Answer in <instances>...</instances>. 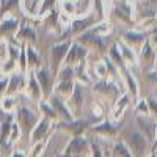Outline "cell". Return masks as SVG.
I'll list each match as a JSON object with an SVG mask.
<instances>
[{
    "label": "cell",
    "instance_id": "obj_34",
    "mask_svg": "<svg viewBox=\"0 0 157 157\" xmlns=\"http://www.w3.org/2000/svg\"><path fill=\"white\" fill-rule=\"evenodd\" d=\"M0 105H2V109L6 112V113H11L13 110L16 109V101L13 96H5L2 101H0Z\"/></svg>",
    "mask_w": 157,
    "mask_h": 157
},
{
    "label": "cell",
    "instance_id": "obj_33",
    "mask_svg": "<svg viewBox=\"0 0 157 157\" xmlns=\"http://www.w3.org/2000/svg\"><path fill=\"white\" fill-rule=\"evenodd\" d=\"M0 71H2V74H13V72H16L17 71V63L16 60H11V58H5L2 61V68H0Z\"/></svg>",
    "mask_w": 157,
    "mask_h": 157
},
{
    "label": "cell",
    "instance_id": "obj_48",
    "mask_svg": "<svg viewBox=\"0 0 157 157\" xmlns=\"http://www.w3.org/2000/svg\"><path fill=\"white\" fill-rule=\"evenodd\" d=\"M155 157H157V151H155Z\"/></svg>",
    "mask_w": 157,
    "mask_h": 157
},
{
    "label": "cell",
    "instance_id": "obj_39",
    "mask_svg": "<svg viewBox=\"0 0 157 157\" xmlns=\"http://www.w3.org/2000/svg\"><path fill=\"white\" fill-rule=\"evenodd\" d=\"M6 85H8V77H0V101L6 96Z\"/></svg>",
    "mask_w": 157,
    "mask_h": 157
},
{
    "label": "cell",
    "instance_id": "obj_7",
    "mask_svg": "<svg viewBox=\"0 0 157 157\" xmlns=\"http://www.w3.org/2000/svg\"><path fill=\"white\" fill-rule=\"evenodd\" d=\"M137 124H138V132H141L146 137L148 141L154 143L155 138V130H157V121L148 113V115H137Z\"/></svg>",
    "mask_w": 157,
    "mask_h": 157
},
{
    "label": "cell",
    "instance_id": "obj_12",
    "mask_svg": "<svg viewBox=\"0 0 157 157\" xmlns=\"http://www.w3.org/2000/svg\"><path fill=\"white\" fill-rule=\"evenodd\" d=\"M93 91L96 94L102 96V98H107L110 99L112 102H116V99L120 98V88H118L115 83H112L110 80H99L94 86H93Z\"/></svg>",
    "mask_w": 157,
    "mask_h": 157
},
{
    "label": "cell",
    "instance_id": "obj_43",
    "mask_svg": "<svg viewBox=\"0 0 157 157\" xmlns=\"http://www.w3.org/2000/svg\"><path fill=\"white\" fill-rule=\"evenodd\" d=\"M3 54H6L5 50H0V61H2V58H3Z\"/></svg>",
    "mask_w": 157,
    "mask_h": 157
},
{
    "label": "cell",
    "instance_id": "obj_21",
    "mask_svg": "<svg viewBox=\"0 0 157 157\" xmlns=\"http://www.w3.org/2000/svg\"><path fill=\"white\" fill-rule=\"evenodd\" d=\"M74 85H75L74 78L72 80H57V83L54 85V94H57L63 101H66L71 96V93H72Z\"/></svg>",
    "mask_w": 157,
    "mask_h": 157
},
{
    "label": "cell",
    "instance_id": "obj_28",
    "mask_svg": "<svg viewBox=\"0 0 157 157\" xmlns=\"http://www.w3.org/2000/svg\"><path fill=\"white\" fill-rule=\"evenodd\" d=\"M38 105H39V110L44 113V118H49L50 121H54V120L58 121V116H57V113L54 112V109H52V105L49 104L47 99H41V101L38 102Z\"/></svg>",
    "mask_w": 157,
    "mask_h": 157
},
{
    "label": "cell",
    "instance_id": "obj_30",
    "mask_svg": "<svg viewBox=\"0 0 157 157\" xmlns=\"http://www.w3.org/2000/svg\"><path fill=\"white\" fill-rule=\"evenodd\" d=\"M55 5H57V0H41V3H39V6L36 10V14L39 17H44L47 13H50L55 8Z\"/></svg>",
    "mask_w": 157,
    "mask_h": 157
},
{
    "label": "cell",
    "instance_id": "obj_2",
    "mask_svg": "<svg viewBox=\"0 0 157 157\" xmlns=\"http://www.w3.org/2000/svg\"><path fill=\"white\" fill-rule=\"evenodd\" d=\"M126 146L129 148L132 157H145V152H146V148L149 145V141L146 140V137L143 135L138 130H130L124 135V140Z\"/></svg>",
    "mask_w": 157,
    "mask_h": 157
},
{
    "label": "cell",
    "instance_id": "obj_17",
    "mask_svg": "<svg viewBox=\"0 0 157 157\" xmlns=\"http://www.w3.org/2000/svg\"><path fill=\"white\" fill-rule=\"evenodd\" d=\"M24 88H25V74H22L19 71L10 74L8 85H6V96L14 98L17 93H21Z\"/></svg>",
    "mask_w": 157,
    "mask_h": 157
},
{
    "label": "cell",
    "instance_id": "obj_5",
    "mask_svg": "<svg viewBox=\"0 0 157 157\" xmlns=\"http://www.w3.org/2000/svg\"><path fill=\"white\" fill-rule=\"evenodd\" d=\"M36 80L41 86L43 91V99H47L52 93H54V85H55V75L50 72V69L47 66H41L39 69L35 71Z\"/></svg>",
    "mask_w": 157,
    "mask_h": 157
},
{
    "label": "cell",
    "instance_id": "obj_1",
    "mask_svg": "<svg viewBox=\"0 0 157 157\" xmlns=\"http://www.w3.org/2000/svg\"><path fill=\"white\" fill-rule=\"evenodd\" d=\"M75 41H77L78 44H82V46L88 50V54H90V50H94L101 58H104V57L107 55L109 46H107V43H105V38L96 35L94 32H91L90 29L78 35Z\"/></svg>",
    "mask_w": 157,
    "mask_h": 157
},
{
    "label": "cell",
    "instance_id": "obj_19",
    "mask_svg": "<svg viewBox=\"0 0 157 157\" xmlns=\"http://www.w3.org/2000/svg\"><path fill=\"white\" fill-rule=\"evenodd\" d=\"M14 39L21 44L35 46L36 44V32H35V29H32V25H27L25 22H22L19 25V30L14 35Z\"/></svg>",
    "mask_w": 157,
    "mask_h": 157
},
{
    "label": "cell",
    "instance_id": "obj_10",
    "mask_svg": "<svg viewBox=\"0 0 157 157\" xmlns=\"http://www.w3.org/2000/svg\"><path fill=\"white\" fill-rule=\"evenodd\" d=\"M146 39H148V35L140 30H129L123 35V43L129 49H132L137 55L140 54V50H141L143 44L146 43Z\"/></svg>",
    "mask_w": 157,
    "mask_h": 157
},
{
    "label": "cell",
    "instance_id": "obj_11",
    "mask_svg": "<svg viewBox=\"0 0 157 157\" xmlns=\"http://www.w3.org/2000/svg\"><path fill=\"white\" fill-rule=\"evenodd\" d=\"M49 104L52 105V109H54V112L57 113L58 116V121H71V120H75V118L72 116V113L69 112L66 102H64L61 98H58L57 94L52 93L49 98H47Z\"/></svg>",
    "mask_w": 157,
    "mask_h": 157
},
{
    "label": "cell",
    "instance_id": "obj_44",
    "mask_svg": "<svg viewBox=\"0 0 157 157\" xmlns=\"http://www.w3.org/2000/svg\"><path fill=\"white\" fill-rule=\"evenodd\" d=\"M152 71H155V72H157V60H155V66H154V69H152Z\"/></svg>",
    "mask_w": 157,
    "mask_h": 157
},
{
    "label": "cell",
    "instance_id": "obj_14",
    "mask_svg": "<svg viewBox=\"0 0 157 157\" xmlns=\"http://www.w3.org/2000/svg\"><path fill=\"white\" fill-rule=\"evenodd\" d=\"M155 60H157V55H155V52L152 50V47L149 46V41L146 39V43L143 44L140 54H138V61H140L141 69L152 71L154 66H155Z\"/></svg>",
    "mask_w": 157,
    "mask_h": 157
},
{
    "label": "cell",
    "instance_id": "obj_18",
    "mask_svg": "<svg viewBox=\"0 0 157 157\" xmlns=\"http://www.w3.org/2000/svg\"><path fill=\"white\" fill-rule=\"evenodd\" d=\"M50 120L49 118H39V121L36 123V126L33 127V130L30 132V143L32 145H35V143H39V141H43L49 132V129H50Z\"/></svg>",
    "mask_w": 157,
    "mask_h": 157
},
{
    "label": "cell",
    "instance_id": "obj_32",
    "mask_svg": "<svg viewBox=\"0 0 157 157\" xmlns=\"http://www.w3.org/2000/svg\"><path fill=\"white\" fill-rule=\"evenodd\" d=\"M19 3H21V0H0V17H5Z\"/></svg>",
    "mask_w": 157,
    "mask_h": 157
},
{
    "label": "cell",
    "instance_id": "obj_15",
    "mask_svg": "<svg viewBox=\"0 0 157 157\" xmlns=\"http://www.w3.org/2000/svg\"><path fill=\"white\" fill-rule=\"evenodd\" d=\"M25 91H27V96L32 99V101H36L39 102L43 99V91H41V86H39L38 80H36V75H35V71H27L25 74Z\"/></svg>",
    "mask_w": 157,
    "mask_h": 157
},
{
    "label": "cell",
    "instance_id": "obj_23",
    "mask_svg": "<svg viewBox=\"0 0 157 157\" xmlns=\"http://www.w3.org/2000/svg\"><path fill=\"white\" fill-rule=\"evenodd\" d=\"M25 55H27V68H29V71H36V69H39L43 66L41 57L38 55V52L35 50L33 46L25 44Z\"/></svg>",
    "mask_w": 157,
    "mask_h": 157
},
{
    "label": "cell",
    "instance_id": "obj_38",
    "mask_svg": "<svg viewBox=\"0 0 157 157\" xmlns=\"http://www.w3.org/2000/svg\"><path fill=\"white\" fill-rule=\"evenodd\" d=\"M137 112L140 115H148L149 113V109H148V102L145 99H140L137 101Z\"/></svg>",
    "mask_w": 157,
    "mask_h": 157
},
{
    "label": "cell",
    "instance_id": "obj_27",
    "mask_svg": "<svg viewBox=\"0 0 157 157\" xmlns=\"http://www.w3.org/2000/svg\"><path fill=\"white\" fill-rule=\"evenodd\" d=\"M91 27L90 25V21L88 19H77L72 22V25H69V32L75 36H78L80 33H83L85 30H88Z\"/></svg>",
    "mask_w": 157,
    "mask_h": 157
},
{
    "label": "cell",
    "instance_id": "obj_9",
    "mask_svg": "<svg viewBox=\"0 0 157 157\" xmlns=\"http://www.w3.org/2000/svg\"><path fill=\"white\" fill-rule=\"evenodd\" d=\"M64 102H66V105H68V109H69V112L72 113L74 118L80 116V112H82V107H83V90H82L80 83L75 82L71 96Z\"/></svg>",
    "mask_w": 157,
    "mask_h": 157
},
{
    "label": "cell",
    "instance_id": "obj_6",
    "mask_svg": "<svg viewBox=\"0 0 157 157\" xmlns=\"http://www.w3.org/2000/svg\"><path fill=\"white\" fill-rule=\"evenodd\" d=\"M90 151V140L83 135H75L71 138V141L64 148V152L66 155H72V157H82Z\"/></svg>",
    "mask_w": 157,
    "mask_h": 157
},
{
    "label": "cell",
    "instance_id": "obj_25",
    "mask_svg": "<svg viewBox=\"0 0 157 157\" xmlns=\"http://www.w3.org/2000/svg\"><path fill=\"white\" fill-rule=\"evenodd\" d=\"M107 58L115 64L118 69L126 68V63H124V60H123V57H121V54H120V49H118L116 44H113V46L109 47V50H107Z\"/></svg>",
    "mask_w": 157,
    "mask_h": 157
},
{
    "label": "cell",
    "instance_id": "obj_8",
    "mask_svg": "<svg viewBox=\"0 0 157 157\" xmlns=\"http://www.w3.org/2000/svg\"><path fill=\"white\" fill-rule=\"evenodd\" d=\"M86 57H88V50L82 44H78L77 41H74V43H71V47L68 50L66 57H64L63 64L64 66H72L74 68V66H77L78 63L85 61Z\"/></svg>",
    "mask_w": 157,
    "mask_h": 157
},
{
    "label": "cell",
    "instance_id": "obj_20",
    "mask_svg": "<svg viewBox=\"0 0 157 157\" xmlns=\"http://www.w3.org/2000/svg\"><path fill=\"white\" fill-rule=\"evenodd\" d=\"M43 24H44V29H46L47 33H52V35H60L61 33V24L58 21V13L55 10H52L50 13H47L44 16Z\"/></svg>",
    "mask_w": 157,
    "mask_h": 157
},
{
    "label": "cell",
    "instance_id": "obj_46",
    "mask_svg": "<svg viewBox=\"0 0 157 157\" xmlns=\"http://www.w3.org/2000/svg\"><path fill=\"white\" fill-rule=\"evenodd\" d=\"M104 157H110V155H109V154H105V155H104Z\"/></svg>",
    "mask_w": 157,
    "mask_h": 157
},
{
    "label": "cell",
    "instance_id": "obj_42",
    "mask_svg": "<svg viewBox=\"0 0 157 157\" xmlns=\"http://www.w3.org/2000/svg\"><path fill=\"white\" fill-rule=\"evenodd\" d=\"M157 151V130H155V138H154V145H152V151L151 152H155Z\"/></svg>",
    "mask_w": 157,
    "mask_h": 157
},
{
    "label": "cell",
    "instance_id": "obj_36",
    "mask_svg": "<svg viewBox=\"0 0 157 157\" xmlns=\"http://www.w3.org/2000/svg\"><path fill=\"white\" fill-rule=\"evenodd\" d=\"M146 102H148V109H149V115L154 118V120L157 121V99L155 98H152V96H149L148 99H146Z\"/></svg>",
    "mask_w": 157,
    "mask_h": 157
},
{
    "label": "cell",
    "instance_id": "obj_35",
    "mask_svg": "<svg viewBox=\"0 0 157 157\" xmlns=\"http://www.w3.org/2000/svg\"><path fill=\"white\" fill-rule=\"evenodd\" d=\"M21 137V127L17 123H13L11 124V130H10V137H8V141L10 143H16Z\"/></svg>",
    "mask_w": 157,
    "mask_h": 157
},
{
    "label": "cell",
    "instance_id": "obj_22",
    "mask_svg": "<svg viewBox=\"0 0 157 157\" xmlns=\"http://www.w3.org/2000/svg\"><path fill=\"white\" fill-rule=\"evenodd\" d=\"M121 72H123L124 82H126V85H127V94L132 96L134 102L137 104V101H138V86H137L135 78H134L132 74H130V71L127 69V66H126V68H121Z\"/></svg>",
    "mask_w": 157,
    "mask_h": 157
},
{
    "label": "cell",
    "instance_id": "obj_3",
    "mask_svg": "<svg viewBox=\"0 0 157 157\" xmlns=\"http://www.w3.org/2000/svg\"><path fill=\"white\" fill-rule=\"evenodd\" d=\"M71 39L68 41H61V43H57V44H54L52 46V49H50V55H49V61H50V64H49V69H50V72L54 74V75H57V72L60 71V68L63 66V61H64V57H66V54H68V50H69V47H71Z\"/></svg>",
    "mask_w": 157,
    "mask_h": 157
},
{
    "label": "cell",
    "instance_id": "obj_24",
    "mask_svg": "<svg viewBox=\"0 0 157 157\" xmlns=\"http://www.w3.org/2000/svg\"><path fill=\"white\" fill-rule=\"evenodd\" d=\"M91 130L99 135H104V137H115L118 134V126L116 124H112L110 121H102L96 126L91 127Z\"/></svg>",
    "mask_w": 157,
    "mask_h": 157
},
{
    "label": "cell",
    "instance_id": "obj_45",
    "mask_svg": "<svg viewBox=\"0 0 157 157\" xmlns=\"http://www.w3.org/2000/svg\"><path fill=\"white\" fill-rule=\"evenodd\" d=\"M149 157H155V152H151V154H149Z\"/></svg>",
    "mask_w": 157,
    "mask_h": 157
},
{
    "label": "cell",
    "instance_id": "obj_4",
    "mask_svg": "<svg viewBox=\"0 0 157 157\" xmlns=\"http://www.w3.org/2000/svg\"><path fill=\"white\" fill-rule=\"evenodd\" d=\"M38 121H39V116L32 109L25 107V105H21L16 110V123L19 124L21 130L25 135H30V132L33 130V127L36 126Z\"/></svg>",
    "mask_w": 157,
    "mask_h": 157
},
{
    "label": "cell",
    "instance_id": "obj_40",
    "mask_svg": "<svg viewBox=\"0 0 157 157\" xmlns=\"http://www.w3.org/2000/svg\"><path fill=\"white\" fill-rule=\"evenodd\" d=\"M94 2H96V10H98V14H99V17H104V8H102L101 0H94Z\"/></svg>",
    "mask_w": 157,
    "mask_h": 157
},
{
    "label": "cell",
    "instance_id": "obj_37",
    "mask_svg": "<svg viewBox=\"0 0 157 157\" xmlns=\"http://www.w3.org/2000/svg\"><path fill=\"white\" fill-rule=\"evenodd\" d=\"M32 146H33V151L27 157H39V155L43 154V151L46 149V141L43 140V141H39V143H35V145H32Z\"/></svg>",
    "mask_w": 157,
    "mask_h": 157
},
{
    "label": "cell",
    "instance_id": "obj_29",
    "mask_svg": "<svg viewBox=\"0 0 157 157\" xmlns=\"http://www.w3.org/2000/svg\"><path fill=\"white\" fill-rule=\"evenodd\" d=\"M112 154H113V157H132V154H130V151L126 146L124 141H116L112 148Z\"/></svg>",
    "mask_w": 157,
    "mask_h": 157
},
{
    "label": "cell",
    "instance_id": "obj_26",
    "mask_svg": "<svg viewBox=\"0 0 157 157\" xmlns=\"http://www.w3.org/2000/svg\"><path fill=\"white\" fill-rule=\"evenodd\" d=\"M116 46H118V49H120V54H121V57H123L124 63H129V64H135V63H137L138 55L135 54V52H134L132 49H129L123 41H121V43H118Z\"/></svg>",
    "mask_w": 157,
    "mask_h": 157
},
{
    "label": "cell",
    "instance_id": "obj_31",
    "mask_svg": "<svg viewBox=\"0 0 157 157\" xmlns=\"http://www.w3.org/2000/svg\"><path fill=\"white\" fill-rule=\"evenodd\" d=\"M129 105V94H123V96H120L116 99V107H115V118H120L121 115H123V112L126 110V107Z\"/></svg>",
    "mask_w": 157,
    "mask_h": 157
},
{
    "label": "cell",
    "instance_id": "obj_41",
    "mask_svg": "<svg viewBox=\"0 0 157 157\" xmlns=\"http://www.w3.org/2000/svg\"><path fill=\"white\" fill-rule=\"evenodd\" d=\"M10 157H27V154L22 152V151H13Z\"/></svg>",
    "mask_w": 157,
    "mask_h": 157
},
{
    "label": "cell",
    "instance_id": "obj_16",
    "mask_svg": "<svg viewBox=\"0 0 157 157\" xmlns=\"http://www.w3.org/2000/svg\"><path fill=\"white\" fill-rule=\"evenodd\" d=\"M57 129L64 130V132H68L72 137H75V135H82L85 130L88 129V123L75 118V120H71V121H58Z\"/></svg>",
    "mask_w": 157,
    "mask_h": 157
},
{
    "label": "cell",
    "instance_id": "obj_13",
    "mask_svg": "<svg viewBox=\"0 0 157 157\" xmlns=\"http://www.w3.org/2000/svg\"><path fill=\"white\" fill-rule=\"evenodd\" d=\"M19 25L21 24L16 17H11V16L2 17V21H0V41L2 39H5V43L11 41L14 38L16 32L19 30Z\"/></svg>",
    "mask_w": 157,
    "mask_h": 157
},
{
    "label": "cell",
    "instance_id": "obj_47",
    "mask_svg": "<svg viewBox=\"0 0 157 157\" xmlns=\"http://www.w3.org/2000/svg\"><path fill=\"white\" fill-rule=\"evenodd\" d=\"M86 157H93V155H86Z\"/></svg>",
    "mask_w": 157,
    "mask_h": 157
}]
</instances>
